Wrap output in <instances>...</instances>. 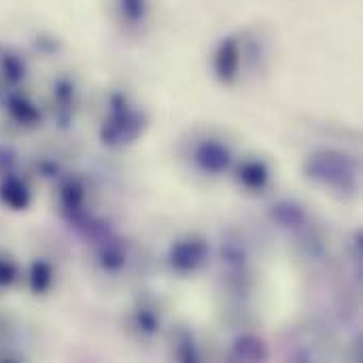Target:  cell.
Wrapping results in <instances>:
<instances>
[{
	"mask_svg": "<svg viewBox=\"0 0 363 363\" xmlns=\"http://www.w3.org/2000/svg\"><path fill=\"white\" fill-rule=\"evenodd\" d=\"M200 160L204 162V166L208 170H219L223 166H228V151H223L221 147L213 145V147H204L200 151Z\"/></svg>",
	"mask_w": 363,
	"mask_h": 363,
	"instance_id": "cell-1",
	"label": "cell"
}]
</instances>
